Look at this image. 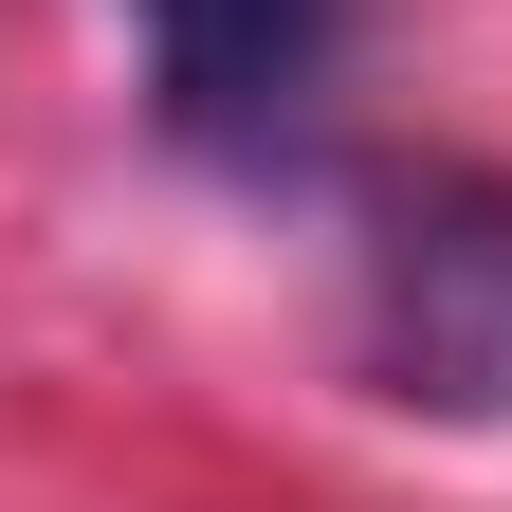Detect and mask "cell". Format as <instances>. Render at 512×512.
Instances as JSON below:
<instances>
[{
    "instance_id": "obj_2",
    "label": "cell",
    "mask_w": 512,
    "mask_h": 512,
    "mask_svg": "<svg viewBox=\"0 0 512 512\" xmlns=\"http://www.w3.org/2000/svg\"><path fill=\"white\" fill-rule=\"evenodd\" d=\"M128 19H147L165 147H202V165H293L311 147L330 55H348V0H128Z\"/></svg>"
},
{
    "instance_id": "obj_1",
    "label": "cell",
    "mask_w": 512,
    "mask_h": 512,
    "mask_svg": "<svg viewBox=\"0 0 512 512\" xmlns=\"http://www.w3.org/2000/svg\"><path fill=\"white\" fill-rule=\"evenodd\" d=\"M348 348L421 421H512V165H384L348 238Z\"/></svg>"
}]
</instances>
